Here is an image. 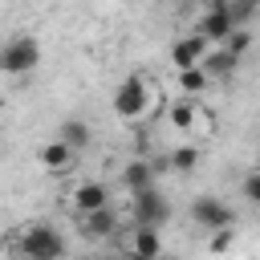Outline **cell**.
<instances>
[{"label":"cell","instance_id":"obj_1","mask_svg":"<svg viewBox=\"0 0 260 260\" xmlns=\"http://www.w3.org/2000/svg\"><path fill=\"white\" fill-rule=\"evenodd\" d=\"M41 65V45H37V37H28V32H20V37H12L4 49H0V69L4 73H32Z\"/></svg>","mask_w":260,"mask_h":260},{"label":"cell","instance_id":"obj_2","mask_svg":"<svg viewBox=\"0 0 260 260\" xmlns=\"http://www.w3.org/2000/svg\"><path fill=\"white\" fill-rule=\"evenodd\" d=\"M134 203H130V215L134 223H146V228H162L171 219V203L154 191V187H142V191H130Z\"/></svg>","mask_w":260,"mask_h":260},{"label":"cell","instance_id":"obj_3","mask_svg":"<svg viewBox=\"0 0 260 260\" xmlns=\"http://www.w3.org/2000/svg\"><path fill=\"white\" fill-rule=\"evenodd\" d=\"M20 252L32 256V260H49V256H61V252H65V240H61L53 228L32 223V228L24 232V240H20Z\"/></svg>","mask_w":260,"mask_h":260},{"label":"cell","instance_id":"obj_4","mask_svg":"<svg viewBox=\"0 0 260 260\" xmlns=\"http://www.w3.org/2000/svg\"><path fill=\"white\" fill-rule=\"evenodd\" d=\"M146 81L142 77H126L118 89H114V114L118 118H138L142 110H146Z\"/></svg>","mask_w":260,"mask_h":260},{"label":"cell","instance_id":"obj_5","mask_svg":"<svg viewBox=\"0 0 260 260\" xmlns=\"http://www.w3.org/2000/svg\"><path fill=\"white\" fill-rule=\"evenodd\" d=\"M191 215H195L199 228H232V219H236V211L228 203H219L215 195H199L195 207H191Z\"/></svg>","mask_w":260,"mask_h":260},{"label":"cell","instance_id":"obj_6","mask_svg":"<svg viewBox=\"0 0 260 260\" xmlns=\"http://www.w3.org/2000/svg\"><path fill=\"white\" fill-rule=\"evenodd\" d=\"M232 28H236V20H232L228 4H223V0H211V12L199 20V32H203L207 41H228Z\"/></svg>","mask_w":260,"mask_h":260},{"label":"cell","instance_id":"obj_7","mask_svg":"<svg viewBox=\"0 0 260 260\" xmlns=\"http://www.w3.org/2000/svg\"><path fill=\"white\" fill-rule=\"evenodd\" d=\"M203 49H207V37H203V32H191V37L175 41V49H171V61H175V69L199 65V61H203Z\"/></svg>","mask_w":260,"mask_h":260},{"label":"cell","instance_id":"obj_8","mask_svg":"<svg viewBox=\"0 0 260 260\" xmlns=\"http://www.w3.org/2000/svg\"><path fill=\"white\" fill-rule=\"evenodd\" d=\"M73 154H77V150H73L69 142H61V138H57V142H49V146L41 150V162H45L53 175H61V171H69V167H73Z\"/></svg>","mask_w":260,"mask_h":260},{"label":"cell","instance_id":"obj_9","mask_svg":"<svg viewBox=\"0 0 260 260\" xmlns=\"http://www.w3.org/2000/svg\"><path fill=\"white\" fill-rule=\"evenodd\" d=\"M130 252H134V256H158V252H162L158 228H146V223H138V228H134V240H130Z\"/></svg>","mask_w":260,"mask_h":260},{"label":"cell","instance_id":"obj_10","mask_svg":"<svg viewBox=\"0 0 260 260\" xmlns=\"http://www.w3.org/2000/svg\"><path fill=\"white\" fill-rule=\"evenodd\" d=\"M122 183H126V191H142V187H154V167H150V162H142V158H134V162L122 171Z\"/></svg>","mask_w":260,"mask_h":260},{"label":"cell","instance_id":"obj_11","mask_svg":"<svg viewBox=\"0 0 260 260\" xmlns=\"http://www.w3.org/2000/svg\"><path fill=\"white\" fill-rule=\"evenodd\" d=\"M81 215H85V236H110L118 228L110 207H93V211H81Z\"/></svg>","mask_w":260,"mask_h":260},{"label":"cell","instance_id":"obj_12","mask_svg":"<svg viewBox=\"0 0 260 260\" xmlns=\"http://www.w3.org/2000/svg\"><path fill=\"white\" fill-rule=\"evenodd\" d=\"M73 203H77V211L106 207V187H102V183H81V187L73 191Z\"/></svg>","mask_w":260,"mask_h":260},{"label":"cell","instance_id":"obj_13","mask_svg":"<svg viewBox=\"0 0 260 260\" xmlns=\"http://www.w3.org/2000/svg\"><path fill=\"white\" fill-rule=\"evenodd\" d=\"M236 61H240V57H232L228 49H219V53H211V57L203 61V73H207V77H228V73L236 69Z\"/></svg>","mask_w":260,"mask_h":260},{"label":"cell","instance_id":"obj_14","mask_svg":"<svg viewBox=\"0 0 260 260\" xmlns=\"http://www.w3.org/2000/svg\"><path fill=\"white\" fill-rule=\"evenodd\" d=\"M61 142H69L73 150H81V146L89 142V126H85V122H77V118L61 122Z\"/></svg>","mask_w":260,"mask_h":260},{"label":"cell","instance_id":"obj_15","mask_svg":"<svg viewBox=\"0 0 260 260\" xmlns=\"http://www.w3.org/2000/svg\"><path fill=\"white\" fill-rule=\"evenodd\" d=\"M179 85H183V93H199V89L207 85L203 65H187V69H179Z\"/></svg>","mask_w":260,"mask_h":260},{"label":"cell","instance_id":"obj_16","mask_svg":"<svg viewBox=\"0 0 260 260\" xmlns=\"http://www.w3.org/2000/svg\"><path fill=\"white\" fill-rule=\"evenodd\" d=\"M171 122H175L179 130H187V126L195 122V98H187V102H179V106L171 110Z\"/></svg>","mask_w":260,"mask_h":260},{"label":"cell","instance_id":"obj_17","mask_svg":"<svg viewBox=\"0 0 260 260\" xmlns=\"http://www.w3.org/2000/svg\"><path fill=\"white\" fill-rule=\"evenodd\" d=\"M248 45H252V37H248V32H240V28H232V32H228V41H223V49H228L232 57L248 53Z\"/></svg>","mask_w":260,"mask_h":260},{"label":"cell","instance_id":"obj_18","mask_svg":"<svg viewBox=\"0 0 260 260\" xmlns=\"http://www.w3.org/2000/svg\"><path fill=\"white\" fill-rule=\"evenodd\" d=\"M195 162H199V150H191V146H183V150L171 154V167H175V171H191Z\"/></svg>","mask_w":260,"mask_h":260},{"label":"cell","instance_id":"obj_19","mask_svg":"<svg viewBox=\"0 0 260 260\" xmlns=\"http://www.w3.org/2000/svg\"><path fill=\"white\" fill-rule=\"evenodd\" d=\"M228 244H232V228H215V236H211V248H215V252H223Z\"/></svg>","mask_w":260,"mask_h":260},{"label":"cell","instance_id":"obj_20","mask_svg":"<svg viewBox=\"0 0 260 260\" xmlns=\"http://www.w3.org/2000/svg\"><path fill=\"white\" fill-rule=\"evenodd\" d=\"M244 195H248L252 203H260V171H256V175H248V183H244Z\"/></svg>","mask_w":260,"mask_h":260}]
</instances>
